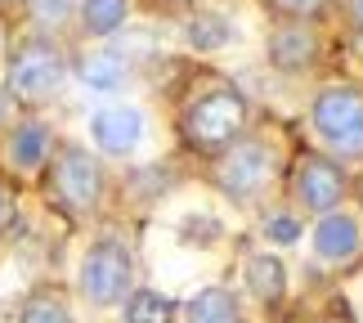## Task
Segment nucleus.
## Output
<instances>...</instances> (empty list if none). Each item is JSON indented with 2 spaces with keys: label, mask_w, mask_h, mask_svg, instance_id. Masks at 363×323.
I'll use <instances>...</instances> for the list:
<instances>
[{
  "label": "nucleus",
  "mask_w": 363,
  "mask_h": 323,
  "mask_svg": "<svg viewBox=\"0 0 363 323\" xmlns=\"http://www.w3.org/2000/svg\"><path fill=\"white\" fill-rule=\"evenodd\" d=\"M67 81V54L50 36H23L5 59V86L23 104H45Z\"/></svg>",
  "instance_id": "f257e3e1"
},
{
  "label": "nucleus",
  "mask_w": 363,
  "mask_h": 323,
  "mask_svg": "<svg viewBox=\"0 0 363 323\" xmlns=\"http://www.w3.org/2000/svg\"><path fill=\"white\" fill-rule=\"evenodd\" d=\"M247 117L251 108L238 90L220 86V90H206L198 94L189 108H184V135L193 148L202 153H225L229 144H238V135L247 131Z\"/></svg>",
  "instance_id": "f03ea898"
},
{
  "label": "nucleus",
  "mask_w": 363,
  "mask_h": 323,
  "mask_svg": "<svg viewBox=\"0 0 363 323\" xmlns=\"http://www.w3.org/2000/svg\"><path fill=\"white\" fill-rule=\"evenodd\" d=\"M310 121L318 139L328 148H337L341 158H359L363 153V90L354 86H328L314 94Z\"/></svg>",
  "instance_id": "7ed1b4c3"
},
{
  "label": "nucleus",
  "mask_w": 363,
  "mask_h": 323,
  "mask_svg": "<svg viewBox=\"0 0 363 323\" xmlns=\"http://www.w3.org/2000/svg\"><path fill=\"white\" fill-rule=\"evenodd\" d=\"M130 278H135V261H130V247L117 243V238H99V243H90L86 261H81V297H86L90 305H99V310H108V305L125 301V292H130Z\"/></svg>",
  "instance_id": "20e7f679"
},
{
  "label": "nucleus",
  "mask_w": 363,
  "mask_h": 323,
  "mask_svg": "<svg viewBox=\"0 0 363 323\" xmlns=\"http://www.w3.org/2000/svg\"><path fill=\"white\" fill-rule=\"evenodd\" d=\"M274 180V144L264 139H238L220 153L216 162V185L229 193L233 202H251L269 189Z\"/></svg>",
  "instance_id": "39448f33"
},
{
  "label": "nucleus",
  "mask_w": 363,
  "mask_h": 323,
  "mask_svg": "<svg viewBox=\"0 0 363 323\" xmlns=\"http://www.w3.org/2000/svg\"><path fill=\"white\" fill-rule=\"evenodd\" d=\"M50 185L59 193V202L67 212H94L104 202V166L90 158L86 148L77 144H63L59 158H54V171H50Z\"/></svg>",
  "instance_id": "423d86ee"
},
{
  "label": "nucleus",
  "mask_w": 363,
  "mask_h": 323,
  "mask_svg": "<svg viewBox=\"0 0 363 323\" xmlns=\"http://www.w3.org/2000/svg\"><path fill=\"white\" fill-rule=\"evenodd\" d=\"M291 193H296V202L305 207V212L332 216V212H337V202L345 198V171L332 158L310 153V158H301L296 171H291Z\"/></svg>",
  "instance_id": "0eeeda50"
},
{
  "label": "nucleus",
  "mask_w": 363,
  "mask_h": 323,
  "mask_svg": "<svg viewBox=\"0 0 363 323\" xmlns=\"http://www.w3.org/2000/svg\"><path fill=\"white\" fill-rule=\"evenodd\" d=\"M90 135L104 153L125 158V153H135L139 139H144V112L139 108H99L90 117Z\"/></svg>",
  "instance_id": "6e6552de"
},
{
  "label": "nucleus",
  "mask_w": 363,
  "mask_h": 323,
  "mask_svg": "<svg viewBox=\"0 0 363 323\" xmlns=\"http://www.w3.org/2000/svg\"><path fill=\"white\" fill-rule=\"evenodd\" d=\"M359 247H363V224L354 216L332 212V216H323V220L314 224V256L318 261L345 265V261L359 256Z\"/></svg>",
  "instance_id": "1a4fd4ad"
},
{
  "label": "nucleus",
  "mask_w": 363,
  "mask_h": 323,
  "mask_svg": "<svg viewBox=\"0 0 363 323\" xmlns=\"http://www.w3.org/2000/svg\"><path fill=\"white\" fill-rule=\"evenodd\" d=\"M269 59L283 72H301L318 59V36L305 23H278L269 32Z\"/></svg>",
  "instance_id": "9d476101"
},
{
  "label": "nucleus",
  "mask_w": 363,
  "mask_h": 323,
  "mask_svg": "<svg viewBox=\"0 0 363 323\" xmlns=\"http://www.w3.org/2000/svg\"><path fill=\"white\" fill-rule=\"evenodd\" d=\"M179 36H184V45L189 50H198V54H211V50H225L233 36H238V27H233L225 13H189L184 27H179Z\"/></svg>",
  "instance_id": "9b49d317"
},
{
  "label": "nucleus",
  "mask_w": 363,
  "mask_h": 323,
  "mask_svg": "<svg viewBox=\"0 0 363 323\" xmlns=\"http://www.w3.org/2000/svg\"><path fill=\"white\" fill-rule=\"evenodd\" d=\"M50 158V126L40 121H18L9 131V162L18 171H36L40 162Z\"/></svg>",
  "instance_id": "f8f14e48"
},
{
  "label": "nucleus",
  "mask_w": 363,
  "mask_h": 323,
  "mask_svg": "<svg viewBox=\"0 0 363 323\" xmlns=\"http://www.w3.org/2000/svg\"><path fill=\"white\" fill-rule=\"evenodd\" d=\"M247 292H256L260 301H283V292H287V270H283V261L274 256V251H251L247 256Z\"/></svg>",
  "instance_id": "ddd939ff"
},
{
  "label": "nucleus",
  "mask_w": 363,
  "mask_h": 323,
  "mask_svg": "<svg viewBox=\"0 0 363 323\" xmlns=\"http://www.w3.org/2000/svg\"><path fill=\"white\" fill-rule=\"evenodd\" d=\"M77 72L90 90H121L125 77H130V63H125L117 50H90L86 59L77 63Z\"/></svg>",
  "instance_id": "4468645a"
},
{
  "label": "nucleus",
  "mask_w": 363,
  "mask_h": 323,
  "mask_svg": "<svg viewBox=\"0 0 363 323\" xmlns=\"http://www.w3.org/2000/svg\"><path fill=\"white\" fill-rule=\"evenodd\" d=\"M184 314H189V323H242V310L229 288H202L184 305Z\"/></svg>",
  "instance_id": "2eb2a0df"
},
{
  "label": "nucleus",
  "mask_w": 363,
  "mask_h": 323,
  "mask_svg": "<svg viewBox=\"0 0 363 323\" xmlns=\"http://www.w3.org/2000/svg\"><path fill=\"white\" fill-rule=\"evenodd\" d=\"M130 18V0H81V27L90 36H113Z\"/></svg>",
  "instance_id": "dca6fc26"
},
{
  "label": "nucleus",
  "mask_w": 363,
  "mask_h": 323,
  "mask_svg": "<svg viewBox=\"0 0 363 323\" xmlns=\"http://www.w3.org/2000/svg\"><path fill=\"white\" fill-rule=\"evenodd\" d=\"M171 319H175V301L152 288H139L125 301V323H171Z\"/></svg>",
  "instance_id": "f3484780"
},
{
  "label": "nucleus",
  "mask_w": 363,
  "mask_h": 323,
  "mask_svg": "<svg viewBox=\"0 0 363 323\" xmlns=\"http://www.w3.org/2000/svg\"><path fill=\"white\" fill-rule=\"evenodd\" d=\"M18 323H72V310H67V301L59 297V292L40 288V292H32V297L23 301Z\"/></svg>",
  "instance_id": "a211bd4d"
},
{
  "label": "nucleus",
  "mask_w": 363,
  "mask_h": 323,
  "mask_svg": "<svg viewBox=\"0 0 363 323\" xmlns=\"http://www.w3.org/2000/svg\"><path fill=\"white\" fill-rule=\"evenodd\" d=\"M332 5V0H264V9H274L278 18L287 23H305V18H318Z\"/></svg>",
  "instance_id": "6ab92c4d"
},
{
  "label": "nucleus",
  "mask_w": 363,
  "mask_h": 323,
  "mask_svg": "<svg viewBox=\"0 0 363 323\" xmlns=\"http://www.w3.org/2000/svg\"><path fill=\"white\" fill-rule=\"evenodd\" d=\"M301 229H305V224L291 216V212H269V216H264V238H269V243H278V247L296 243Z\"/></svg>",
  "instance_id": "aec40b11"
},
{
  "label": "nucleus",
  "mask_w": 363,
  "mask_h": 323,
  "mask_svg": "<svg viewBox=\"0 0 363 323\" xmlns=\"http://www.w3.org/2000/svg\"><path fill=\"white\" fill-rule=\"evenodd\" d=\"M27 9L40 27H63L72 18V0H27Z\"/></svg>",
  "instance_id": "412c9836"
},
{
  "label": "nucleus",
  "mask_w": 363,
  "mask_h": 323,
  "mask_svg": "<svg viewBox=\"0 0 363 323\" xmlns=\"http://www.w3.org/2000/svg\"><path fill=\"white\" fill-rule=\"evenodd\" d=\"M13 220H18V193H13V185L0 180V234H5Z\"/></svg>",
  "instance_id": "4be33fe9"
},
{
  "label": "nucleus",
  "mask_w": 363,
  "mask_h": 323,
  "mask_svg": "<svg viewBox=\"0 0 363 323\" xmlns=\"http://www.w3.org/2000/svg\"><path fill=\"white\" fill-rule=\"evenodd\" d=\"M341 9L350 13V23H354V27H363V0H341Z\"/></svg>",
  "instance_id": "5701e85b"
},
{
  "label": "nucleus",
  "mask_w": 363,
  "mask_h": 323,
  "mask_svg": "<svg viewBox=\"0 0 363 323\" xmlns=\"http://www.w3.org/2000/svg\"><path fill=\"white\" fill-rule=\"evenodd\" d=\"M18 5H27V0H0V9H18Z\"/></svg>",
  "instance_id": "b1692460"
},
{
  "label": "nucleus",
  "mask_w": 363,
  "mask_h": 323,
  "mask_svg": "<svg viewBox=\"0 0 363 323\" xmlns=\"http://www.w3.org/2000/svg\"><path fill=\"white\" fill-rule=\"evenodd\" d=\"M0 121H5V94H0Z\"/></svg>",
  "instance_id": "393cba45"
},
{
  "label": "nucleus",
  "mask_w": 363,
  "mask_h": 323,
  "mask_svg": "<svg viewBox=\"0 0 363 323\" xmlns=\"http://www.w3.org/2000/svg\"><path fill=\"white\" fill-rule=\"evenodd\" d=\"M323 323H341V319H323Z\"/></svg>",
  "instance_id": "a878e982"
},
{
  "label": "nucleus",
  "mask_w": 363,
  "mask_h": 323,
  "mask_svg": "<svg viewBox=\"0 0 363 323\" xmlns=\"http://www.w3.org/2000/svg\"><path fill=\"white\" fill-rule=\"evenodd\" d=\"M359 193H363V189H359Z\"/></svg>",
  "instance_id": "bb28decb"
}]
</instances>
